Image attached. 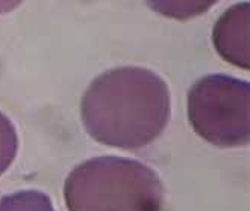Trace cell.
Instances as JSON below:
<instances>
[{"instance_id":"6da1fadb","label":"cell","mask_w":250,"mask_h":211,"mask_svg":"<svg viewBox=\"0 0 250 211\" xmlns=\"http://www.w3.org/2000/svg\"><path fill=\"white\" fill-rule=\"evenodd\" d=\"M171 112L166 80L152 70L120 67L105 71L81 101L86 133L100 143L140 149L158 139Z\"/></svg>"},{"instance_id":"7a4b0ae2","label":"cell","mask_w":250,"mask_h":211,"mask_svg":"<svg viewBox=\"0 0 250 211\" xmlns=\"http://www.w3.org/2000/svg\"><path fill=\"white\" fill-rule=\"evenodd\" d=\"M64 199L68 211H163L164 186L147 164L104 156L70 172Z\"/></svg>"},{"instance_id":"3957f363","label":"cell","mask_w":250,"mask_h":211,"mask_svg":"<svg viewBox=\"0 0 250 211\" xmlns=\"http://www.w3.org/2000/svg\"><path fill=\"white\" fill-rule=\"evenodd\" d=\"M188 121L207 142L235 148L250 139V83L226 74L199 79L187 97Z\"/></svg>"},{"instance_id":"277c9868","label":"cell","mask_w":250,"mask_h":211,"mask_svg":"<svg viewBox=\"0 0 250 211\" xmlns=\"http://www.w3.org/2000/svg\"><path fill=\"white\" fill-rule=\"evenodd\" d=\"M249 11V3L230 6L217 20L212 30V42L217 53L229 64L243 70L250 68Z\"/></svg>"},{"instance_id":"5b68a950","label":"cell","mask_w":250,"mask_h":211,"mask_svg":"<svg viewBox=\"0 0 250 211\" xmlns=\"http://www.w3.org/2000/svg\"><path fill=\"white\" fill-rule=\"evenodd\" d=\"M0 211H55V208L46 193L20 190L0 199Z\"/></svg>"},{"instance_id":"8992f818","label":"cell","mask_w":250,"mask_h":211,"mask_svg":"<svg viewBox=\"0 0 250 211\" xmlns=\"http://www.w3.org/2000/svg\"><path fill=\"white\" fill-rule=\"evenodd\" d=\"M19 151V138L17 130L11 123V119L0 112V175H2L9 166Z\"/></svg>"},{"instance_id":"52a82bcc","label":"cell","mask_w":250,"mask_h":211,"mask_svg":"<svg viewBox=\"0 0 250 211\" xmlns=\"http://www.w3.org/2000/svg\"><path fill=\"white\" fill-rule=\"evenodd\" d=\"M212 3L214 2H152L150 6L161 14H166L167 17L188 18L205 12Z\"/></svg>"}]
</instances>
